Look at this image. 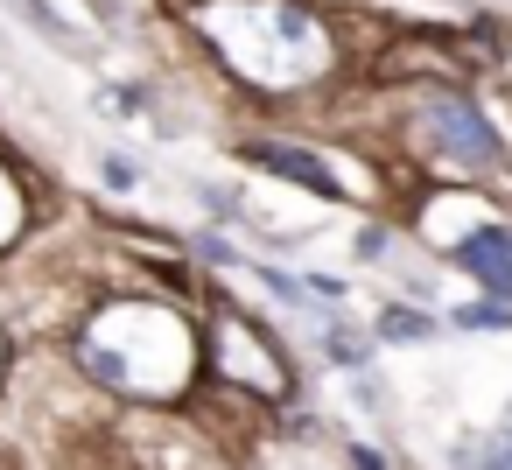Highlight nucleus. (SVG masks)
<instances>
[{
	"label": "nucleus",
	"mask_w": 512,
	"mask_h": 470,
	"mask_svg": "<svg viewBox=\"0 0 512 470\" xmlns=\"http://www.w3.org/2000/svg\"><path fill=\"white\" fill-rule=\"evenodd\" d=\"M421 127H428V141H435L442 155H456V162H470V169L498 162V134L484 127V113H477L470 99H428Z\"/></svg>",
	"instance_id": "f257e3e1"
},
{
	"label": "nucleus",
	"mask_w": 512,
	"mask_h": 470,
	"mask_svg": "<svg viewBox=\"0 0 512 470\" xmlns=\"http://www.w3.org/2000/svg\"><path fill=\"white\" fill-rule=\"evenodd\" d=\"M218 344L232 351V358H225V372H232V379H246V386H260V393H281L274 344H253V330H246L239 316H218Z\"/></svg>",
	"instance_id": "f03ea898"
},
{
	"label": "nucleus",
	"mask_w": 512,
	"mask_h": 470,
	"mask_svg": "<svg viewBox=\"0 0 512 470\" xmlns=\"http://www.w3.org/2000/svg\"><path fill=\"white\" fill-rule=\"evenodd\" d=\"M246 162H260V169H274V176H288V183H302V190H316V197H344V190H337V176H330V162H316V155H302V148L253 141V148H246Z\"/></svg>",
	"instance_id": "7ed1b4c3"
},
{
	"label": "nucleus",
	"mask_w": 512,
	"mask_h": 470,
	"mask_svg": "<svg viewBox=\"0 0 512 470\" xmlns=\"http://www.w3.org/2000/svg\"><path fill=\"white\" fill-rule=\"evenodd\" d=\"M456 260H463L498 302H512V232H470V239L456 246Z\"/></svg>",
	"instance_id": "20e7f679"
},
{
	"label": "nucleus",
	"mask_w": 512,
	"mask_h": 470,
	"mask_svg": "<svg viewBox=\"0 0 512 470\" xmlns=\"http://www.w3.org/2000/svg\"><path fill=\"white\" fill-rule=\"evenodd\" d=\"M428 330H435V323L414 316V309H386V316H379V337H428Z\"/></svg>",
	"instance_id": "39448f33"
},
{
	"label": "nucleus",
	"mask_w": 512,
	"mask_h": 470,
	"mask_svg": "<svg viewBox=\"0 0 512 470\" xmlns=\"http://www.w3.org/2000/svg\"><path fill=\"white\" fill-rule=\"evenodd\" d=\"M15 8H22V15H29V22H36V29H50V36H57V43H64V50H85V43H78V36H71V29H64V22H57V15H50V8H43V0H15Z\"/></svg>",
	"instance_id": "423d86ee"
},
{
	"label": "nucleus",
	"mask_w": 512,
	"mask_h": 470,
	"mask_svg": "<svg viewBox=\"0 0 512 470\" xmlns=\"http://www.w3.org/2000/svg\"><path fill=\"white\" fill-rule=\"evenodd\" d=\"M456 323H470V330H505V323H512V309H498V302H477V309H463Z\"/></svg>",
	"instance_id": "0eeeda50"
},
{
	"label": "nucleus",
	"mask_w": 512,
	"mask_h": 470,
	"mask_svg": "<svg viewBox=\"0 0 512 470\" xmlns=\"http://www.w3.org/2000/svg\"><path fill=\"white\" fill-rule=\"evenodd\" d=\"M330 351H337V365H358V351H365V344H358L351 330H330Z\"/></svg>",
	"instance_id": "6e6552de"
},
{
	"label": "nucleus",
	"mask_w": 512,
	"mask_h": 470,
	"mask_svg": "<svg viewBox=\"0 0 512 470\" xmlns=\"http://www.w3.org/2000/svg\"><path fill=\"white\" fill-rule=\"evenodd\" d=\"M351 463H358V470H386V463H379L372 449H351Z\"/></svg>",
	"instance_id": "1a4fd4ad"
}]
</instances>
